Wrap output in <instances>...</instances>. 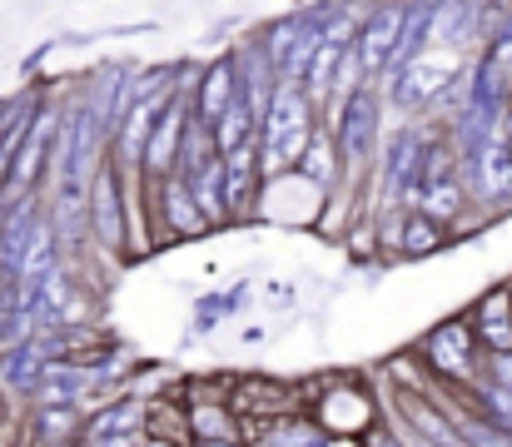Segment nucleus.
<instances>
[{
    "mask_svg": "<svg viewBox=\"0 0 512 447\" xmlns=\"http://www.w3.org/2000/svg\"><path fill=\"white\" fill-rule=\"evenodd\" d=\"M299 174L304 179H314L319 189H334L343 179V159H339V140H334V130H314L309 135V149H304V159H299Z\"/></svg>",
    "mask_w": 512,
    "mask_h": 447,
    "instance_id": "nucleus-15",
    "label": "nucleus"
},
{
    "mask_svg": "<svg viewBox=\"0 0 512 447\" xmlns=\"http://www.w3.org/2000/svg\"><path fill=\"white\" fill-rule=\"evenodd\" d=\"M413 353L428 363V373L433 378H443V383H478L483 378V343H478V333H473V323L463 318V313H453V318H438L428 333H418V343H413Z\"/></svg>",
    "mask_w": 512,
    "mask_h": 447,
    "instance_id": "nucleus-3",
    "label": "nucleus"
},
{
    "mask_svg": "<svg viewBox=\"0 0 512 447\" xmlns=\"http://www.w3.org/2000/svg\"><path fill=\"white\" fill-rule=\"evenodd\" d=\"M145 179H150V174H145ZM150 199H155V219H160V244H165V249H170V244H199V239L214 234L209 219H204V209L194 204L184 174L150 179Z\"/></svg>",
    "mask_w": 512,
    "mask_h": 447,
    "instance_id": "nucleus-6",
    "label": "nucleus"
},
{
    "mask_svg": "<svg viewBox=\"0 0 512 447\" xmlns=\"http://www.w3.org/2000/svg\"><path fill=\"white\" fill-rule=\"evenodd\" d=\"M249 303V279H234V289H214V294H199L194 298V323H189V343L214 333L224 318H234L239 308Z\"/></svg>",
    "mask_w": 512,
    "mask_h": 447,
    "instance_id": "nucleus-13",
    "label": "nucleus"
},
{
    "mask_svg": "<svg viewBox=\"0 0 512 447\" xmlns=\"http://www.w3.org/2000/svg\"><path fill=\"white\" fill-rule=\"evenodd\" d=\"M184 413H189V438L194 443H239L244 438V423L229 403H184Z\"/></svg>",
    "mask_w": 512,
    "mask_h": 447,
    "instance_id": "nucleus-12",
    "label": "nucleus"
},
{
    "mask_svg": "<svg viewBox=\"0 0 512 447\" xmlns=\"http://www.w3.org/2000/svg\"><path fill=\"white\" fill-rule=\"evenodd\" d=\"M189 95L179 90L170 105L160 110V120L150 125V140H145V154H140V174L150 179H165L179 169V149H184V130H189Z\"/></svg>",
    "mask_w": 512,
    "mask_h": 447,
    "instance_id": "nucleus-9",
    "label": "nucleus"
},
{
    "mask_svg": "<svg viewBox=\"0 0 512 447\" xmlns=\"http://www.w3.org/2000/svg\"><path fill=\"white\" fill-rule=\"evenodd\" d=\"M25 433L35 438V447L80 443V433H85V413H80L75 403H45V408H30Z\"/></svg>",
    "mask_w": 512,
    "mask_h": 447,
    "instance_id": "nucleus-11",
    "label": "nucleus"
},
{
    "mask_svg": "<svg viewBox=\"0 0 512 447\" xmlns=\"http://www.w3.org/2000/svg\"><path fill=\"white\" fill-rule=\"evenodd\" d=\"M299 393H304V418L324 438L363 443V433L383 418V398L363 388V373H324L314 383H299Z\"/></svg>",
    "mask_w": 512,
    "mask_h": 447,
    "instance_id": "nucleus-1",
    "label": "nucleus"
},
{
    "mask_svg": "<svg viewBox=\"0 0 512 447\" xmlns=\"http://www.w3.org/2000/svg\"><path fill=\"white\" fill-rule=\"evenodd\" d=\"M483 378H493V383L512 388V348L508 353H488V358H483Z\"/></svg>",
    "mask_w": 512,
    "mask_h": 447,
    "instance_id": "nucleus-18",
    "label": "nucleus"
},
{
    "mask_svg": "<svg viewBox=\"0 0 512 447\" xmlns=\"http://www.w3.org/2000/svg\"><path fill=\"white\" fill-rule=\"evenodd\" d=\"M403 20H408V0H373L368 5V15L353 35V55H358L368 85H383V75L393 70L398 45H403Z\"/></svg>",
    "mask_w": 512,
    "mask_h": 447,
    "instance_id": "nucleus-4",
    "label": "nucleus"
},
{
    "mask_svg": "<svg viewBox=\"0 0 512 447\" xmlns=\"http://www.w3.org/2000/svg\"><path fill=\"white\" fill-rule=\"evenodd\" d=\"M224 159V229H254L259 224V194H264V174H259V159L254 145L234 149V154H219Z\"/></svg>",
    "mask_w": 512,
    "mask_h": 447,
    "instance_id": "nucleus-7",
    "label": "nucleus"
},
{
    "mask_svg": "<svg viewBox=\"0 0 512 447\" xmlns=\"http://www.w3.org/2000/svg\"><path fill=\"white\" fill-rule=\"evenodd\" d=\"M5 110H10V95H0V120H5Z\"/></svg>",
    "mask_w": 512,
    "mask_h": 447,
    "instance_id": "nucleus-20",
    "label": "nucleus"
},
{
    "mask_svg": "<svg viewBox=\"0 0 512 447\" xmlns=\"http://www.w3.org/2000/svg\"><path fill=\"white\" fill-rule=\"evenodd\" d=\"M189 447H249V443L239 438V443H189Z\"/></svg>",
    "mask_w": 512,
    "mask_h": 447,
    "instance_id": "nucleus-19",
    "label": "nucleus"
},
{
    "mask_svg": "<svg viewBox=\"0 0 512 447\" xmlns=\"http://www.w3.org/2000/svg\"><path fill=\"white\" fill-rule=\"evenodd\" d=\"M85 229H90V254L100 264H115L125 269V184H120V169L115 159L105 154L90 174V189H85Z\"/></svg>",
    "mask_w": 512,
    "mask_h": 447,
    "instance_id": "nucleus-2",
    "label": "nucleus"
},
{
    "mask_svg": "<svg viewBox=\"0 0 512 447\" xmlns=\"http://www.w3.org/2000/svg\"><path fill=\"white\" fill-rule=\"evenodd\" d=\"M339 50H343V45H329V40H319V45H314V55H309V65H304V75H299V85H304V95H309L314 105H324V100L334 95V70H339Z\"/></svg>",
    "mask_w": 512,
    "mask_h": 447,
    "instance_id": "nucleus-16",
    "label": "nucleus"
},
{
    "mask_svg": "<svg viewBox=\"0 0 512 447\" xmlns=\"http://www.w3.org/2000/svg\"><path fill=\"white\" fill-rule=\"evenodd\" d=\"M189 95V115L199 120V125H214L244 90H239V65H234V50H219L214 60H204L199 65V80H194V90H184Z\"/></svg>",
    "mask_w": 512,
    "mask_h": 447,
    "instance_id": "nucleus-8",
    "label": "nucleus"
},
{
    "mask_svg": "<svg viewBox=\"0 0 512 447\" xmlns=\"http://www.w3.org/2000/svg\"><path fill=\"white\" fill-rule=\"evenodd\" d=\"M209 130V140H214V149L219 154H234V149H244V145H254V135H259V110L239 95L214 125H204Z\"/></svg>",
    "mask_w": 512,
    "mask_h": 447,
    "instance_id": "nucleus-14",
    "label": "nucleus"
},
{
    "mask_svg": "<svg viewBox=\"0 0 512 447\" xmlns=\"http://www.w3.org/2000/svg\"><path fill=\"white\" fill-rule=\"evenodd\" d=\"M463 318L473 323L483 353H508L512 348V279H498L488 284L483 294L463 308Z\"/></svg>",
    "mask_w": 512,
    "mask_h": 447,
    "instance_id": "nucleus-10",
    "label": "nucleus"
},
{
    "mask_svg": "<svg viewBox=\"0 0 512 447\" xmlns=\"http://www.w3.org/2000/svg\"><path fill=\"white\" fill-rule=\"evenodd\" d=\"M229 408L239 413L244 428L269 423V418H289L304 413V393L289 378H269V373H234L229 383Z\"/></svg>",
    "mask_w": 512,
    "mask_h": 447,
    "instance_id": "nucleus-5",
    "label": "nucleus"
},
{
    "mask_svg": "<svg viewBox=\"0 0 512 447\" xmlns=\"http://www.w3.org/2000/svg\"><path fill=\"white\" fill-rule=\"evenodd\" d=\"M473 398H478V408H483L488 423H498L503 433H512V388L493 383V378H478L473 383Z\"/></svg>",
    "mask_w": 512,
    "mask_h": 447,
    "instance_id": "nucleus-17",
    "label": "nucleus"
}]
</instances>
